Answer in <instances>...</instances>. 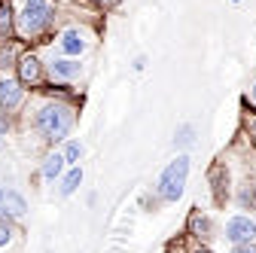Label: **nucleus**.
<instances>
[{
	"label": "nucleus",
	"instance_id": "f257e3e1",
	"mask_svg": "<svg viewBox=\"0 0 256 253\" xmlns=\"http://www.w3.org/2000/svg\"><path fill=\"white\" fill-rule=\"evenodd\" d=\"M76 125V110L68 101H46L43 107H37L34 113V132L46 140V144H61L68 140V134Z\"/></svg>",
	"mask_w": 256,
	"mask_h": 253
},
{
	"label": "nucleus",
	"instance_id": "f03ea898",
	"mask_svg": "<svg viewBox=\"0 0 256 253\" xmlns=\"http://www.w3.org/2000/svg\"><path fill=\"white\" fill-rule=\"evenodd\" d=\"M52 22H55V6H52V0H24V10L16 16L18 34L28 37V40L43 37L46 30L52 28Z\"/></svg>",
	"mask_w": 256,
	"mask_h": 253
},
{
	"label": "nucleus",
	"instance_id": "7ed1b4c3",
	"mask_svg": "<svg viewBox=\"0 0 256 253\" xmlns=\"http://www.w3.org/2000/svg\"><path fill=\"white\" fill-rule=\"evenodd\" d=\"M186 180H189V156L180 152L177 159L168 162L165 171L158 174V180H156V196L162 198V202H168V204L180 202L183 192H186Z\"/></svg>",
	"mask_w": 256,
	"mask_h": 253
},
{
	"label": "nucleus",
	"instance_id": "20e7f679",
	"mask_svg": "<svg viewBox=\"0 0 256 253\" xmlns=\"http://www.w3.org/2000/svg\"><path fill=\"white\" fill-rule=\"evenodd\" d=\"M222 238L229 247L235 244H256V216L250 214H232L222 223Z\"/></svg>",
	"mask_w": 256,
	"mask_h": 253
},
{
	"label": "nucleus",
	"instance_id": "39448f33",
	"mask_svg": "<svg viewBox=\"0 0 256 253\" xmlns=\"http://www.w3.org/2000/svg\"><path fill=\"white\" fill-rule=\"evenodd\" d=\"M16 80L24 88H40L43 86V61L34 52H22L16 58Z\"/></svg>",
	"mask_w": 256,
	"mask_h": 253
},
{
	"label": "nucleus",
	"instance_id": "423d86ee",
	"mask_svg": "<svg viewBox=\"0 0 256 253\" xmlns=\"http://www.w3.org/2000/svg\"><path fill=\"white\" fill-rule=\"evenodd\" d=\"M24 92H28V88H24L16 76H10V74L0 76V113H4V116L16 113V110L22 107V101H24Z\"/></svg>",
	"mask_w": 256,
	"mask_h": 253
},
{
	"label": "nucleus",
	"instance_id": "0eeeda50",
	"mask_svg": "<svg viewBox=\"0 0 256 253\" xmlns=\"http://www.w3.org/2000/svg\"><path fill=\"white\" fill-rule=\"evenodd\" d=\"M58 49H61V55H64V58H80V55L88 49V40H86V34H82V30H76V28H68V30H61Z\"/></svg>",
	"mask_w": 256,
	"mask_h": 253
},
{
	"label": "nucleus",
	"instance_id": "6e6552de",
	"mask_svg": "<svg viewBox=\"0 0 256 253\" xmlns=\"http://www.w3.org/2000/svg\"><path fill=\"white\" fill-rule=\"evenodd\" d=\"M49 74H52V80L70 86V82L82 74V64H80L76 58H52V61H49Z\"/></svg>",
	"mask_w": 256,
	"mask_h": 253
},
{
	"label": "nucleus",
	"instance_id": "1a4fd4ad",
	"mask_svg": "<svg viewBox=\"0 0 256 253\" xmlns=\"http://www.w3.org/2000/svg\"><path fill=\"white\" fill-rule=\"evenodd\" d=\"M186 232H189L192 238H202V241H208V238L214 235L210 220H208V214H204L202 208H192V214H189V220H186Z\"/></svg>",
	"mask_w": 256,
	"mask_h": 253
},
{
	"label": "nucleus",
	"instance_id": "9d476101",
	"mask_svg": "<svg viewBox=\"0 0 256 253\" xmlns=\"http://www.w3.org/2000/svg\"><path fill=\"white\" fill-rule=\"evenodd\" d=\"M210 189H214V196H216L220 204L232 196V189H229V171H226V165H222V162H216L210 168Z\"/></svg>",
	"mask_w": 256,
	"mask_h": 253
},
{
	"label": "nucleus",
	"instance_id": "9b49d317",
	"mask_svg": "<svg viewBox=\"0 0 256 253\" xmlns=\"http://www.w3.org/2000/svg\"><path fill=\"white\" fill-rule=\"evenodd\" d=\"M64 171H68V162H64V152H58V150L46 152V159H43V165H40V177L52 183V180H58Z\"/></svg>",
	"mask_w": 256,
	"mask_h": 253
},
{
	"label": "nucleus",
	"instance_id": "f8f14e48",
	"mask_svg": "<svg viewBox=\"0 0 256 253\" xmlns=\"http://www.w3.org/2000/svg\"><path fill=\"white\" fill-rule=\"evenodd\" d=\"M235 204L241 210H253L256 208V180L253 177L238 180V186H235Z\"/></svg>",
	"mask_w": 256,
	"mask_h": 253
},
{
	"label": "nucleus",
	"instance_id": "ddd939ff",
	"mask_svg": "<svg viewBox=\"0 0 256 253\" xmlns=\"http://www.w3.org/2000/svg\"><path fill=\"white\" fill-rule=\"evenodd\" d=\"M80 183H82V165H74V168H68V171L61 174V186H58V196H61V198L74 196L76 189H80Z\"/></svg>",
	"mask_w": 256,
	"mask_h": 253
},
{
	"label": "nucleus",
	"instance_id": "4468645a",
	"mask_svg": "<svg viewBox=\"0 0 256 253\" xmlns=\"http://www.w3.org/2000/svg\"><path fill=\"white\" fill-rule=\"evenodd\" d=\"M0 210H6V214L16 220V216H24L28 204H24V198L16 192V189H6V192H4V204H0Z\"/></svg>",
	"mask_w": 256,
	"mask_h": 253
},
{
	"label": "nucleus",
	"instance_id": "2eb2a0df",
	"mask_svg": "<svg viewBox=\"0 0 256 253\" xmlns=\"http://www.w3.org/2000/svg\"><path fill=\"white\" fill-rule=\"evenodd\" d=\"M16 30V12H12V4L10 0H0V37L10 40Z\"/></svg>",
	"mask_w": 256,
	"mask_h": 253
},
{
	"label": "nucleus",
	"instance_id": "dca6fc26",
	"mask_svg": "<svg viewBox=\"0 0 256 253\" xmlns=\"http://www.w3.org/2000/svg\"><path fill=\"white\" fill-rule=\"evenodd\" d=\"M174 146H177V150H192V146H196V125H192V122H183L180 128L174 132Z\"/></svg>",
	"mask_w": 256,
	"mask_h": 253
},
{
	"label": "nucleus",
	"instance_id": "f3484780",
	"mask_svg": "<svg viewBox=\"0 0 256 253\" xmlns=\"http://www.w3.org/2000/svg\"><path fill=\"white\" fill-rule=\"evenodd\" d=\"M64 162H68V168H74V165H80V159H82V152H86V146H82V140H76V138H68V144H64Z\"/></svg>",
	"mask_w": 256,
	"mask_h": 253
},
{
	"label": "nucleus",
	"instance_id": "a211bd4d",
	"mask_svg": "<svg viewBox=\"0 0 256 253\" xmlns=\"http://www.w3.org/2000/svg\"><path fill=\"white\" fill-rule=\"evenodd\" d=\"M241 128L250 140V150H256V110H250L247 104H244V113H241Z\"/></svg>",
	"mask_w": 256,
	"mask_h": 253
},
{
	"label": "nucleus",
	"instance_id": "6ab92c4d",
	"mask_svg": "<svg viewBox=\"0 0 256 253\" xmlns=\"http://www.w3.org/2000/svg\"><path fill=\"white\" fill-rule=\"evenodd\" d=\"M12 235H16L12 232V216L6 210H0V250L12 244Z\"/></svg>",
	"mask_w": 256,
	"mask_h": 253
},
{
	"label": "nucleus",
	"instance_id": "aec40b11",
	"mask_svg": "<svg viewBox=\"0 0 256 253\" xmlns=\"http://www.w3.org/2000/svg\"><path fill=\"white\" fill-rule=\"evenodd\" d=\"M241 104H247L250 110H256V76L250 80V88H247V94H244V101Z\"/></svg>",
	"mask_w": 256,
	"mask_h": 253
},
{
	"label": "nucleus",
	"instance_id": "412c9836",
	"mask_svg": "<svg viewBox=\"0 0 256 253\" xmlns=\"http://www.w3.org/2000/svg\"><path fill=\"white\" fill-rule=\"evenodd\" d=\"M226 253H256V244H235V247H229Z\"/></svg>",
	"mask_w": 256,
	"mask_h": 253
},
{
	"label": "nucleus",
	"instance_id": "4be33fe9",
	"mask_svg": "<svg viewBox=\"0 0 256 253\" xmlns=\"http://www.w3.org/2000/svg\"><path fill=\"white\" fill-rule=\"evenodd\" d=\"M6 128H10V119H6L4 113H0V140H4V138H6Z\"/></svg>",
	"mask_w": 256,
	"mask_h": 253
},
{
	"label": "nucleus",
	"instance_id": "5701e85b",
	"mask_svg": "<svg viewBox=\"0 0 256 253\" xmlns=\"http://www.w3.org/2000/svg\"><path fill=\"white\" fill-rule=\"evenodd\" d=\"M192 253H214V250H210V247H196Z\"/></svg>",
	"mask_w": 256,
	"mask_h": 253
},
{
	"label": "nucleus",
	"instance_id": "b1692460",
	"mask_svg": "<svg viewBox=\"0 0 256 253\" xmlns=\"http://www.w3.org/2000/svg\"><path fill=\"white\" fill-rule=\"evenodd\" d=\"M0 204H4V189H0Z\"/></svg>",
	"mask_w": 256,
	"mask_h": 253
},
{
	"label": "nucleus",
	"instance_id": "393cba45",
	"mask_svg": "<svg viewBox=\"0 0 256 253\" xmlns=\"http://www.w3.org/2000/svg\"><path fill=\"white\" fill-rule=\"evenodd\" d=\"M94 4H104V0H94Z\"/></svg>",
	"mask_w": 256,
	"mask_h": 253
},
{
	"label": "nucleus",
	"instance_id": "a878e982",
	"mask_svg": "<svg viewBox=\"0 0 256 253\" xmlns=\"http://www.w3.org/2000/svg\"><path fill=\"white\" fill-rule=\"evenodd\" d=\"M232 4H241V0H232Z\"/></svg>",
	"mask_w": 256,
	"mask_h": 253
}]
</instances>
